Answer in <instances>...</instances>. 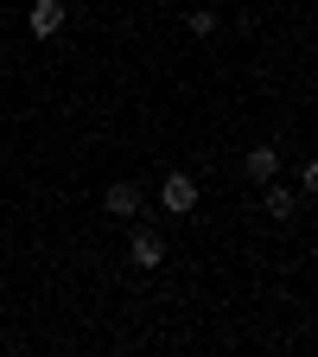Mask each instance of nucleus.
<instances>
[{"instance_id": "nucleus-3", "label": "nucleus", "mask_w": 318, "mask_h": 357, "mask_svg": "<svg viewBox=\"0 0 318 357\" xmlns=\"http://www.w3.org/2000/svg\"><path fill=\"white\" fill-rule=\"evenodd\" d=\"M261 211H267V217H274V223H287V217L299 211V198H293V192L280 185V178H267V198H261Z\"/></svg>"}, {"instance_id": "nucleus-6", "label": "nucleus", "mask_w": 318, "mask_h": 357, "mask_svg": "<svg viewBox=\"0 0 318 357\" xmlns=\"http://www.w3.org/2000/svg\"><path fill=\"white\" fill-rule=\"evenodd\" d=\"M115 217H134V211H141V192H134V185H109V198H102Z\"/></svg>"}, {"instance_id": "nucleus-4", "label": "nucleus", "mask_w": 318, "mask_h": 357, "mask_svg": "<svg viewBox=\"0 0 318 357\" xmlns=\"http://www.w3.org/2000/svg\"><path fill=\"white\" fill-rule=\"evenodd\" d=\"M32 32H38V38L64 32V7H58V0H32Z\"/></svg>"}, {"instance_id": "nucleus-1", "label": "nucleus", "mask_w": 318, "mask_h": 357, "mask_svg": "<svg viewBox=\"0 0 318 357\" xmlns=\"http://www.w3.org/2000/svg\"><path fill=\"white\" fill-rule=\"evenodd\" d=\"M159 204H166L172 217L198 211V178H191V172H166V185H159Z\"/></svg>"}, {"instance_id": "nucleus-5", "label": "nucleus", "mask_w": 318, "mask_h": 357, "mask_svg": "<svg viewBox=\"0 0 318 357\" xmlns=\"http://www.w3.org/2000/svg\"><path fill=\"white\" fill-rule=\"evenodd\" d=\"M242 172H248V178H261V185H267V178H280V153H274V147H255V153L242 160Z\"/></svg>"}, {"instance_id": "nucleus-2", "label": "nucleus", "mask_w": 318, "mask_h": 357, "mask_svg": "<svg viewBox=\"0 0 318 357\" xmlns=\"http://www.w3.org/2000/svg\"><path fill=\"white\" fill-rule=\"evenodd\" d=\"M127 261H134V268H159V261H166V236H159V230H134V236H127Z\"/></svg>"}]
</instances>
